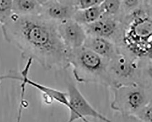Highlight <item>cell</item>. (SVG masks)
Wrapping results in <instances>:
<instances>
[{"label":"cell","instance_id":"1","mask_svg":"<svg viewBox=\"0 0 152 122\" xmlns=\"http://www.w3.org/2000/svg\"><path fill=\"white\" fill-rule=\"evenodd\" d=\"M1 28L5 39L18 48L24 58L36 61L48 70L70 66L68 50L59 35L57 24L39 15L13 14Z\"/></svg>","mask_w":152,"mask_h":122},{"label":"cell","instance_id":"2","mask_svg":"<svg viewBox=\"0 0 152 122\" xmlns=\"http://www.w3.org/2000/svg\"><path fill=\"white\" fill-rule=\"evenodd\" d=\"M152 1L141 4L121 20L118 38L120 49L137 59L152 61Z\"/></svg>","mask_w":152,"mask_h":122},{"label":"cell","instance_id":"3","mask_svg":"<svg viewBox=\"0 0 152 122\" xmlns=\"http://www.w3.org/2000/svg\"><path fill=\"white\" fill-rule=\"evenodd\" d=\"M137 59L118 47V51L108 61L107 73L109 87L138 83L151 85V61Z\"/></svg>","mask_w":152,"mask_h":122},{"label":"cell","instance_id":"4","mask_svg":"<svg viewBox=\"0 0 152 122\" xmlns=\"http://www.w3.org/2000/svg\"><path fill=\"white\" fill-rule=\"evenodd\" d=\"M69 66L78 82L95 83L109 86L107 66L108 60L101 57L84 46L68 50Z\"/></svg>","mask_w":152,"mask_h":122},{"label":"cell","instance_id":"5","mask_svg":"<svg viewBox=\"0 0 152 122\" xmlns=\"http://www.w3.org/2000/svg\"><path fill=\"white\" fill-rule=\"evenodd\" d=\"M112 89L113 98L111 108L121 116H134L152 102L151 85L133 83L118 85Z\"/></svg>","mask_w":152,"mask_h":122},{"label":"cell","instance_id":"6","mask_svg":"<svg viewBox=\"0 0 152 122\" xmlns=\"http://www.w3.org/2000/svg\"><path fill=\"white\" fill-rule=\"evenodd\" d=\"M67 94L70 113L67 122H75L78 120L91 122L87 117L93 118L104 122H111L110 119L91 105L73 83L69 84Z\"/></svg>","mask_w":152,"mask_h":122},{"label":"cell","instance_id":"7","mask_svg":"<svg viewBox=\"0 0 152 122\" xmlns=\"http://www.w3.org/2000/svg\"><path fill=\"white\" fill-rule=\"evenodd\" d=\"M75 11L69 0H41L39 16L58 25L72 19Z\"/></svg>","mask_w":152,"mask_h":122},{"label":"cell","instance_id":"8","mask_svg":"<svg viewBox=\"0 0 152 122\" xmlns=\"http://www.w3.org/2000/svg\"><path fill=\"white\" fill-rule=\"evenodd\" d=\"M87 35L105 38L115 44L121 28V22L118 18L102 15L96 22L83 26Z\"/></svg>","mask_w":152,"mask_h":122},{"label":"cell","instance_id":"9","mask_svg":"<svg viewBox=\"0 0 152 122\" xmlns=\"http://www.w3.org/2000/svg\"><path fill=\"white\" fill-rule=\"evenodd\" d=\"M58 30L68 50L82 47L87 37L84 27L72 19L58 24Z\"/></svg>","mask_w":152,"mask_h":122},{"label":"cell","instance_id":"10","mask_svg":"<svg viewBox=\"0 0 152 122\" xmlns=\"http://www.w3.org/2000/svg\"><path fill=\"white\" fill-rule=\"evenodd\" d=\"M30 67L28 66H25L21 73L20 76L16 75L14 80L23 81L26 85H31L34 88L41 91L47 96L51 102L56 101L58 103L65 106L68 108H69V101L67 93L62 92L56 89L48 87L45 85L38 83L32 80L29 78L28 73Z\"/></svg>","mask_w":152,"mask_h":122},{"label":"cell","instance_id":"11","mask_svg":"<svg viewBox=\"0 0 152 122\" xmlns=\"http://www.w3.org/2000/svg\"><path fill=\"white\" fill-rule=\"evenodd\" d=\"M83 46L108 61L118 51L117 45L112 41L96 36L87 35Z\"/></svg>","mask_w":152,"mask_h":122},{"label":"cell","instance_id":"12","mask_svg":"<svg viewBox=\"0 0 152 122\" xmlns=\"http://www.w3.org/2000/svg\"><path fill=\"white\" fill-rule=\"evenodd\" d=\"M41 7V0H16L12 1L13 14L17 16H38L40 13Z\"/></svg>","mask_w":152,"mask_h":122},{"label":"cell","instance_id":"13","mask_svg":"<svg viewBox=\"0 0 152 122\" xmlns=\"http://www.w3.org/2000/svg\"><path fill=\"white\" fill-rule=\"evenodd\" d=\"M99 5L84 10L75 11L72 19L82 26L96 22L102 15Z\"/></svg>","mask_w":152,"mask_h":122},{"label":"cell","instance_id":"14","mask_svg":"<svg viewBox=\"0 0 152 122\" xmlns=\"http://www.w3.org/2000/svg\"><path fill=\"white\" fill-rule=\"evenodd\" d=\"M121 2L120 0H102L99 5L102 15L113 17L120 20Z\"/></svg>","mask_w":152,"mask_h":122},{"label":"cell","instance_id":"15","mask_svg":"<svg viewBox=\"0 0 152 122\" xmlns=\"http://www.w3.org/2000/svg\"><path fill=\"white\" fill-rule=\"evenodd\" d=\"M13 1L0 0V25L5 24L13 15Z\"/></svg>","mask_w":152,"mask_h":122},{"label":"cell","instance_id":"16","mask_svg":"<svg viewBox=\"0 0 152 122\" xmlns=\"http://www.w3.org/2000/svg\"><path fill=\"white\" fill-rule=\"evenodd\" d=\"M102 0H69L75 11L84 10L100 5Z\"/></svg>","mask_w":152,"mask_h":122},{"label":"cell","instance_id":"17","mask_svg":"<svg viewBox=\"0 0 152 122\" xmlns=\"http://www.w3.org/2000/svg\"><path fill=\"white\" fill-rule=\"evenodd\" d=\"M134 117L143 122H152V102L140 110Z\"/></svg>","mask_w":152,"mask_h":122},{"label":"cell","instance_id":"18","mask_svg":"<svg viewBox=\"0 0 152 122\" xmlns=\"http://www.w3.org/2000/svg\"><path fill=\"white\" fill-rule=\"evenodd\" d=\"M24 94H21V102H20L19 110H18L19 111H18V113L17 122H21L22 112H23V105L24 103Z\"/></svg>","mask_w":152,"mask_h":122},{"label":"cell","instance_id":"19","mask_svg":"<svg viewBox=\"0 0 152 122\" xmlns=\"http://www.w3.org/2000/svg\"><path fill=\"white\" fill-rule=\"evenodd\" d=\"M121 116L123 118V122H143L136 118L134 116Z\"/></svg>","mask_w":152,"mask_h":122}]
</instances>
